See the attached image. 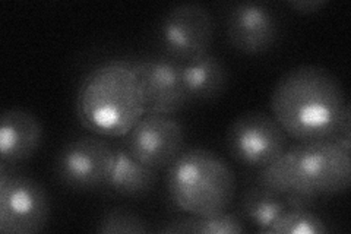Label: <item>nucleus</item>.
Returning a JSON list of instances; mask_svg holds the SVG:
<instances>
[{"mask_svg": "<svg viewBox=\"0 0 351 234\" xmlns=\"http://www.w3.org/2000/svg\"><path fill=\"white\" fill-rule=\"evenodd\" d=\"M43 141L40 120L24 108L5 110L0 117V161L15 165L29 160Z\"/></svg>", "mask_w": 351, "mask_h": 234, "instance_id": "obj_12", "label": "nucleus"}, {"mask_svg": "<svg viewBox=\"0 0 351 234\" xmlns=\"http://www.w3.org/2000/svg\"><path fill=\"white\" fill-rule=\"evenodd\" d=\"M95 231L100 234H144L151 230L148 222L134 211L112 208L103 214Z\"/></svg>", "mask_w": 351, "mask_h": 234, "instance_id": "obj_18", "label": "nucleus"}, {"mask_svg": "<svg viewBox=\"0 0 351 234\" xmlns=\"http://www.w3.org/2000/svg\"><path fill=\"white\" fill-rule=\"evenodd\" d=\"M243 222L234 214L215 215H189L169 222L160 229V233L167 234H239L243 233Z\"/></svg>", "mask_w": 351, "mask_h": 234, "instance_id": "obj_16", "label": "nucleus"}, {"mask_svg": "<svg viewBox=\"0 0 351 234\" xmlns=\"http://www.w3.org/2000/svg\"><path fill=\"white\" fill-rule=\"evenodd\" d=\"M289 145V137L272 115L250 110L237 116L226 132V147L241 165L262 170L276 161Z\"/></svg>", "mask_w": 351, "mask_h": 234, "instance_id": "obj_5", "label": "nucleus"}, {"mask_svg": "<svg viewBox=\"0 0 351 234\" xmlns=\"http://www.w3.org/2000/svg\"><path fill=\"white\" fill-rule=\"evenodd\" d=\"M50 218V198L41 183L24 174H12L0 164V231L36 234Z\"/></svg>", "mask_w": 351, "mask_h": 234, "instance_id": "obj_6", "label": "nucleus"}, {"mask_svg": "<svg viewBox=\"0 0 351 234\" xmlns=\"http://www.w3.org/2000/svg\"><path fill=\"white\" fill-rule=\"evenodd\" d=\"M214 18L201 3H180L162 15L157 38L166 58L188 63L202 58L214 40Z\"/></svg>", "mask_w": 351, "mask_h": 234, "instance_id": "obj_7", "label": "nucleus"}, {"mask_svg": "<svg viewBox=\"0 0 351 234\" xmlns=\"http://www.w3.org/2000/svg\"><path fill=\"white\" fill-rule=\"evenodd\" d=\"M226 36L234 50L261 54L271 50L277 43L280 21L268 5L240 2L228 9Z\"/></svg>", "mask_w": 351, "mask_h": 234, "instance_id": "obj_11", "label": "nucleus"}, {"mask_svg": "<svg viewBox=\"0 0 351 234\" xmlns=\"http://www.w3.org/2000/svg\"><path fill=\"white\" fill-rule=\"evenodd\" d=\"M75 113L98 137H126L145 115L134 59L104 60L88 71L76 91Z\"/></svg>", "mask_w": 351, "mask_h": 234, "instance_id": "obj_2", "label": "nucleus"}, {"mask_svg": "<svg viewBox=\"0 0 351 234\" xmlns=\"http://www.w3.org/2000/svg\"><path fill=\"white\" fill-rule=\"evenodd\" d=\"M258 185L278 195H338L351 186V155L335 139L303 141L259 170Z\"/></svg>", "mask_w": 351, "mask_h": 234, "instance_id": "obj_3", "label": "nucleus"}, {"mask_svg": "<svg viewBox=\"0 0 351 234\" xmlns=\"http://www.w3.org/2000/svg\"><path fill=\"white\" fill-rule=\"evenodd\" d=\"M240 209L250 224L267 231L284 211H287V204L281 195L258 185L245 191Z\"/></svg>", "mask_w": 351, "mask_h": 234, "instance_id": "obj_15", "label": "nucleus"}, {"mask_svg": "<svg viewBox=\"0 0 351 234\" xmlns=\"http://www.w3.org/2000/svg\"><path fill=\"white\" fill-rule=\"evenodd\" d=\"M269 107L287 137L299 142L351 138L347 94L322 66L303 65L285 72L274 86Z\"/></svg>", "mask_w": 351, "mask_h": 234, "instance_id": "obj_1", "label": "nucleus"}, {"mask_svg": "<svg viewBox=\"0 0 351 234\" xmlns=\"http://www.w3.org/2000/svg\"><path fill=\"white\" fill-rule=\"evenodd\" d=\"M182 72L191 102H210L226 91L228 82L227 68L223 60L211 53L183 63Z\"/></svg>", "mask_w": 351, "mask_h": 234, "instance_id": "obj_13", "label": "nucleus"}, {"mask_svg": "<svg viewBox=\"0 0 351 234\" xmlns=\"http://www.w3.org/2000/svg\"><path fill=\"white\" fill-rule=\"evenodd\" d=\"M157 180V170L135 160L125 148H116L107 189L120 196L142 198L152 192Z\"/></svg>", "mask_w": 351, "mask_h": 234, "instance_id": "obj_14", "label": "nucleus"}, {"mask_svg": "<svg viewBox=\"0 0 351 234\" xmlns=\"http://www.w3.org/2000/svg\"><path fill=\"white\" fill-rule=\"evenodd\" d=\"M134 66L144 94L145 115L174 116L191 103L182 63L156 56L134 59Z\"/></svg>", "mask_w": 351, "mask_h": 234, "instance_id": "obj_10", "label": "nucleus"}, {"mask_svg": "<svg viewBox=\"0 0 351 234\" xmlns=\"http://www.w3.org/2000/svg\"><path fill=\"white\" fill-rule=\"evenodd\" d=\"M167 194L188 215L226 213L236 194V176L230 164L206 148H188L167 169Z\"/></svg>", "mask_w": 351, "mask_h": 234, "instance_id": "obj_4", "label": "nucleus"}, {"mask_svg": "<svg viewBox=\"0 0 351 234\" xmlns=\"http://www.w3.org/2000/svg\"><path fill=\"white\" fill-rule=\"evenodd\" d=\"M287 204V208L291 209H309L315 202L317 196L313 195H307V194H287V195H281Z\"/></svg>", "mask_w": 351, "mask_h": 234, "instance_id": "obj_19", "label": "nucleus"}, {"mask_svg": "<svg viewBox=\"0 0 351 234\" xmlns=\"http://www.w3.org/2000/svg\"><path fill=\"white\" fill-rule=\"evenodd\" d=\"M123 138L132 157L157 172L169 169L184 150V129L173 116L144 115Z\"/></svg>", "mask_w": 351, "mask_h": 234, "instance_id": "obj_9", "label": "nucleus"}, {"mask_svg": "<svg viewBox=\"0 0 351 234\" xmlns=\"http://www.w3.org/2000/svg\"><path fill=\"white\" fill-rule=\"evenodd\" d=\"M116 148L97 137L69 141L54 161L58 180L76 192H97L108 186Z\"/></svg>", "mask_w": 351, "mask_h": 234, "instance_id": "obj_8", "label": "nucleus"}, {"mask_svg": "<svg viewBox=\"0 0 351 234\" xmlns=\"http://www.w3.org/2000/svg\"><path fill=\"white\" fill-rule=\"evenodd\" d=\"M325 221L309 209H291L278 217V220L265 231L269 234H324L328 233Z\"/></svg>", "mask_w": 351, "mask_h": 234, "instance_id": "obj_17", "label": "nucleus"}, {"mask_svg": "<svg viewBox=\"0 0 351 234\" xmlns=\"http://www.w3.org/2000/svg\"><path fill=\"white\" fill-rule=\"evenodd\" d=\"M287 5L291 9H294L295 12L313 14L322 9L326 5V2L325 0H293V2H289Z\"/></svg>", "mask_w": 351, "mask_h": 234, "instance_id": "obj_20", "label": "nucleus"}]
</instances>
